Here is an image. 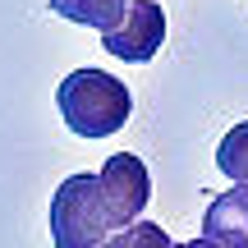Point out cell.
<instances>
[{"mask_svg": "<svg viewBox=\"0 0 248 248\" xmlns=\"http://www.w3.org/2000/svg\"><path fill=\"white\" fill-rule=\"evenodd\" d=\"M55 106H60V120L69 124L78 138H110V133L124 129L129 115H133L129 88L106 69L64 74L60 88H55Z\"/></svg>", "mask_w": 248, "mask_h": 248, "instance_id": "cell-1", "label": "cell"}, {"mask_svg": "<svg viewBox=\"0 0 248 248\" xmlns=\"http://www.w3.org/2000/svg\"><path fill=\"white\" fill-rule=\"evenodd\" d=\"M115 234L106 216V198H101L97 175H69L51 198V239L55 248H106Z\"/></svg>", "mask_w": 248, "mask_h": 248, "instance_id": "cell-2", "label": "cell"}, {"mask_svg": "<svg viewBox=\"0 0 248 248\" xmlns=\"http://www.w3.org/2000/svg\"><path fill=\"white\" fill-rule=\"evenodd\" d=\"M97 179H101V198H106L110 225H115V230L133 225V221L142 216V207H147V198H152V175H147V166H142L133 152H115V156L97 170Z\"/></svg>", "mask_w": 248, "mask_h": 248, "instance_id": "cell-3", "label": "cell"}, {"mask_svg": "<svg viewBox=\"0 0 248 248\" xmlns=\"http://www.w3.org/2000/svg\"><path fill=\"white\" fill-rule=\"evenodd\" d=\"M161 42H166V9L156 0H129L124 18L110 32H101V46L124 64H147L161 51Z\"/></svg>", "mask_w": 248, "mask_h": 248, "instance_id": "cell-4", "label": "cell"}, {"mask_svg": "<svg viewBox=\"0 0 248 248\" xmlns=\"http://www.w3.org/2000/svg\"><path fill=\"white\" fill-rule=\"evenodd\" d=\"M202 234L216 239L221 248H248V198L239 188L212 198V207L202 216Z\"/></svg>", "mask_w": 248, "mask_h": 248, "instance_id": "cell-5", "label": "cell"}, {"mask_svg": "<svg viewBox=\"0 0 248 248\" xmlns=\"http://www.w3.org/2000/svg\"><path fill=\"white\" fill-rule=\"evenodd\" d=\"M124 9H129V0H51V14L83 23V28H97V32H110L124 18Z\"/></svg>", "mask_w": 248, "mask_h": 248, "instance_id": "cell-6", "label": "cell"}, {"mask_svg": "<svg viewBox=\"0 0 248 248\" xmlns=\"http://www.w3.org/2000/svg\"><path fill=\"white\" fill-rule=\"evenodd\" d=\"M216 166H221V175H230L234 188L248 198V120L234 124V129L221 138V147H216Z\"/></svg>", "mask_w": 248, "mask_h": 248, "instance_id": "cell-7", "label": "cell"}, {"mask_svg": "<svg viewBox=\"0 0 248 248\" xmlns=\"http://www.w3.org/2000/svg\"><path fill=\"white\" fill-rule=\"evenodd\" d=\"M106 248H175V239H170L156 221H142V216H138L133 225H124V230L110 234Z\"/></svg>", "mask_w": 248, "mask_h": 248, "instance_id": "cell-8", "label": "cell"}, {"mask_svg": "<svg viewBox=\"0 0 248 248\" xmlns=\"http://www.w3.org/2000/svg\"><path fill=\"white\" fill-rule=\"evenodd\" d=\"M175 248H221V244H216V239H207V234H202V239H188V244H175Z\"/></svg>", "mask_w": 248, "mask_h": 248, "instance_id": "cell-9", "label": "cell"}]
</instances>
